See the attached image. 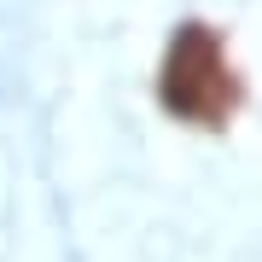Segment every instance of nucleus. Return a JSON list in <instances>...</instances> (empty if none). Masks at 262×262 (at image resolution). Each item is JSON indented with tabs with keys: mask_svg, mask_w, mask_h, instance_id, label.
<instances>
[{
	"mask_svg": "<svg viewBox=\"0 0 262 262\" xmlns=\"http://www.w3.org/2000/svg\"><path fill=\"white\" fill-rule=\"evenodd\" d=\"M158 99L169 117L198 122V128H222L239 105V76L227 64V47L210 24H181V35L163 53Z\"/></svg>",
	"mask_w": 262,
	"mask_h": 262,
	"instance_id": "f257e3e1",
	"label": "nucleus"
}]
</instances>
